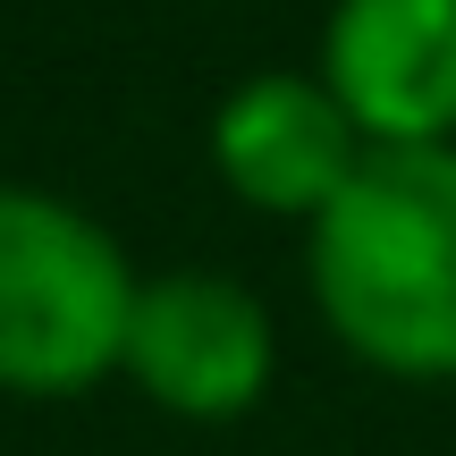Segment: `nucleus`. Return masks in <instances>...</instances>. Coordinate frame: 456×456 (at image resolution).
Returning a JSON list of instances; mask_svg holds the SVG:
<instances>
[{
    "mask_svg": "<svg viewBox=\"0 0 456 456\" xmlns=\"http://www.w3.org/2000/svg\"><path fill=\"white\" fill-rule=\"evenodd\" d=\"M305 296L380 380H456V144H372L305 228Z\"/></svg>",
    "mask_w": 456,
    "mask_h": 456,
    "instance_id": "nucleus-1",
    "label": "nucleus"
},
{
    "mask_svg": "<svg viewBox=\"0 0 456 456\" xmlns=\"http://www.w3.org/2000/svg\"><path fill=\"white\" fill-rule=\"evenodd\" d=\"M313 77L363 144H456V0H330Z\"/></svg>",
    "mask_w": 456,
    "mask_h": 456,
    "instance_id": "nucleus-5",
    "label": "nucleus"
},
{
    "mask_svg": "<svg viewBox=\"0 0 456 456\" xmlns=\"http://www.w3.org/2000/svg\"><path fill=\"white\" fill-rule=\"evenodd\" d=\"M135 288L144 271L102 212L0 178V397L60 406L118 380Z\"/></svg>",
    "mask_w": 456,
    "mask_h": 456,
    "instance_id": "nucleus-2",
    "label": "nucleus"
},
{
    "mask_svg": "<svg viewBox=\"0 0 456 456\" xmlns=\"http://www.w3.org/2000/svg\"><path fill=\"white\" fill-rule=\"evenodd\" d=\"M118 380L169 423H245L279 380V322L262 288H245L237 271H212V262L144 271Z\"/></svg>",
    "mask_w": 456,
    "mask_h": 456,
    "instance_id": "nucleus-3",
    "label": "nucleus"
},
{
    "mask_svg": "<svg viewBox=\"0 0 456 456\" xmlns=\"http://www.w3.org/2000/svg\"><path fill=\"white\" fill-rule=\"evenodd\" d=\"M203 152H212V178L228 186V203L313 228L372 144L355 135V118L338 110V94L313 68H254L212 102Z\"/></svg>",
    "mask_w": 456,
    "mask_h": 456,
    "instance_id": "nucleus-4",
    "label": "nucleus"
}]
</instances>
